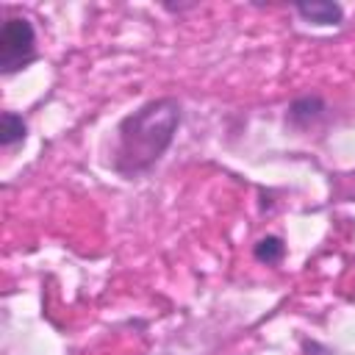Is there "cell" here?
<instances>
[{
    "label": "cell",
    "instance_id": "6da1fadb",
    "mask_svg": "<svg viewBox=\"0 0 355 355\" xmlns=\"http://www.w3.org/2000/svg\"><path fill=\"white\" fill-rule=\"evenodd\" d=\"M178 125V105L172 100H158L144 105L136 116H128L122 125V144H119V166L136 172L153 164L172 139Z\"/></svg>",
    "mask_w": 355,
    "mask_h": 355
},
{
    "label": "cell",
    "instance_id": "7a4b0ae2",
    "mask_svg": "<svg viewBox=\"0 0 355 355\" xmlns=\"http://www.w3.org/2000/svg\"><path fill=\"white\" fill-rule=\"evenodd\" d=\"M36 53V36L25 17H8L0 31V64L3 72L25 67Z\"/></svg>",
    "mask_w": 355,
    "mask_h": 355
},
{
    "label": "cell",
    "instance_id": "3957f363",
    "mask_svg": "<svg viewBox=\"0 0 355 355\" xmlns=\"http://www.w3.org/2000/svg\"><path fill=\"white\" fill-rule=\"evenodd\" d=\"M300 14L316 19V22H333L341 17L338 6H330V3H319V6H300Z\"/></svg>",
    "mask_w": 355,
    "mask_h": 355
},
{
    "label": "cell",
    "instance_id": "277c9868",
    "mask_svg": "<svg viewBox=\"0 0 355 355\" xmlns=\"http://www.w3.org/2000/svg\"><path fill=\"white\" fill-rule=\"evenodd\" d=\"M25 136V125L17 114H3V144L11 147L14 141H19Z\"/></svg>",
    "mask_w": 355,
    "mask_h": 355
},
{
    "label": "cell",
    "instance_id": "5b68a950",
    "mask_svg": "<svg viewBox=\"0 0 355 355\" xmlns=\"http://www.w3.org/2000/svg\"><path fill=\"white\" fill-rule=\"evenodd\" d=\"M283 252V244L277 241V239H266V241H261V247H258V258L263 261H272V258H277Z\"/></svg>",
    "mask_w": 355,
    "mask_h": 355
}]
</instances>
